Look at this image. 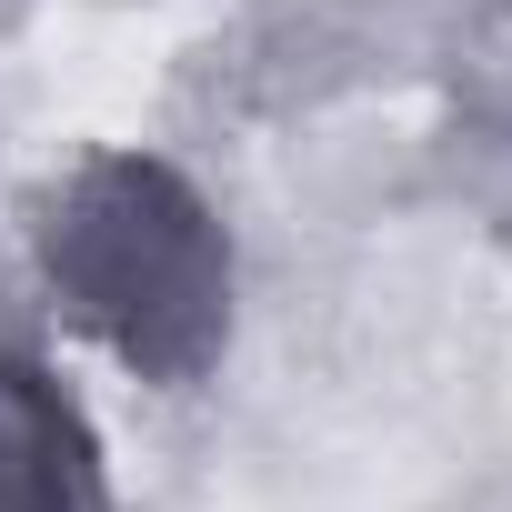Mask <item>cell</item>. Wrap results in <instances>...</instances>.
Wrapping results in <instances>:
<instances>
[{"label": "cell", "instance_id": "6da1fadb", "mask_svg": "<svg viewBox=\"0 0 512 512\" xmlns=\"http://www.w3.org/2000/svg\"><path fill=\"white\" fill-rule=\"evenodd\" d=\"M31 262L131 382H211L231 342V231L161 151H81L41 191Z\"/></svg>", "mask_w": 512, "mask_h": 512}, {"label": "cell", "instance_id": "7a4b0ae2", "mask_svg": "<svg viewBox=\"0 0 512 512\" xmlns=\"http://www.w3.org/2000/svg\"><path fill=\"white\" fill-rule=\"evenodd\" d=\"M0 512H111L101 432L31 352H0Z\"/></svg>", "mask_w": 512, "mask_h": 512}]
</instances>
